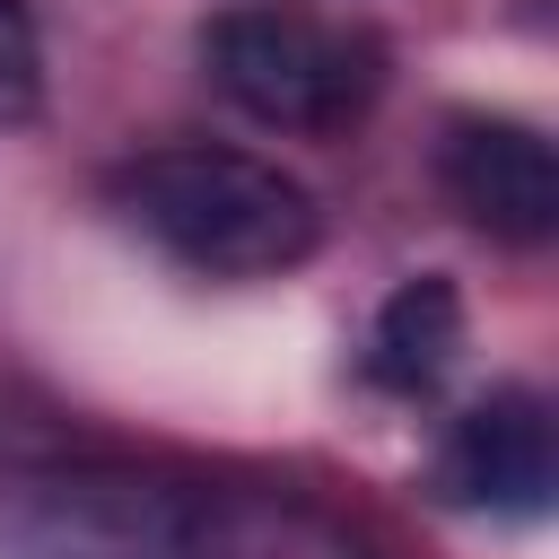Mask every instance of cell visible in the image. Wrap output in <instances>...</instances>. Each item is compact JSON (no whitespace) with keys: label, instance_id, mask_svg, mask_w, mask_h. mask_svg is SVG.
I'll return each mask as SVG.
<instances>
[{"label":"cell","instance_id":"obj_4","mask_svg":"<svg viewBox=\"0 0 559 559\" xmlns=\"http://www.w3.org/2000/svg\"><path fill=\"white\" fill-rule=\"evenodd\" d=\"M437 489H445V507L533 524V515L550 507V489H559L550 402H542L533 384H498V393H480V402L454 419L445 454H437Z\"/></svg>","mask_w":559,"mask_h":559},{"label":"cell","instance_id":"obj_6","mask_svg":"<svg viewBox=\"0 0 559 559\" xmlns=\"http://www.w3.org/2000/svg\"><path fill=\"white\" fill-rule=\"evenodd\" d=\"M463 349V297L445 271H419L402 280L384 306H376V332H367V376L384 393H428Z\"/></svg>","mask_w":559,"mask_h":559},{"label":"cell","instance_id":"obj_3","mask_svg":"<svg viewBox=\"0 0 559 559\" xmlns=\"http://www.w3.org/2000/svg\"><path fill=\"white\" fill-rule=\"evenodd\" d=\"M105 559H367L332 515L271 489H166L122 480Z\"/></svg>","mask_w":559,"mask_h":559},{"label":"cell","instance_id":"obj_1","mask_svg":"<svg viewBox=\"0 0 559 559\" xmlns=\"http://www.w3.org/2000/svg\"><path fill=\"white\" fill-rule=\"evenodd\" d=\"M122 218L201 280H280L323 245L314 192L245 148H148L114 175Z\"/></svg>","mask_w":559,"mask_h":559},{"label":"cell","instance_id":"obj_5","mask_svg":"<svg viewBox=\"0 0 559 559\" xmlns=\"http://www.w3.org/2000/svg\"><path fill=\"white\" fill-rule=\"evenodd\" d=\"M437 175H445L454 210L472 227L507 236V245H542L559 227V157L515 114H463V122H445Z\"/></svg>","mask_w":559,"mask_h":559},{"label":"cell","instance_id":"obj_2","mask_svg":"<svg viewBox=\"0 0 559 559\" xmlns=\"http://www.w3.org/2000/svg\"><path fill=\"white\" fill-rule=\"evenodd\" d=\"M210 87L271 131H341L376 96V52L297 9H227L201 26Z\"/></svg>","mask_w":559,"mask_h":559},{"label":"cell","instance_id":"obj_7","mask_svg":"<svg viewBox=\"0 0 559 559\" xmlns=\"http://www.w3.org/2000/svg\"><path fill=\"white\" fill-rule=\"evenodd\" d=\"M44 105V44H35V9L0 0V131H17Z\"/></svg>","mask_w":559,"mask_h":559}]
</instances>
